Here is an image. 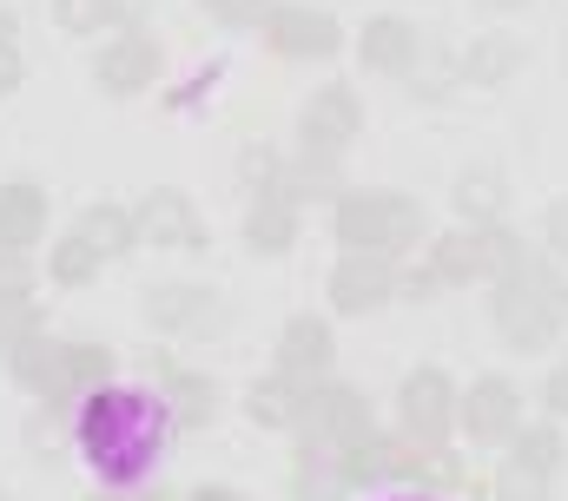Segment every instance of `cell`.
I'll return each mask as SVG.
<instances>
[{
	"instance_id": "cell-1",
	"label": "cell",
	"mask_w": 568,
	"mask_h": 501,
	"mask_svg": "<svg viewBox=\"0 0 568 501\" xmlns=\"http://www.w3.org/2000/svg\"><path fill=\"white\" fill-rule=\"evenodd\" d=\"M73 436H80V456H87L113 489H126V482H140L145 469L159 462V449H165V409H159V396L106 389V382H100V389L87 396Z\"/></svg>"
},
{
	"instance_id": "cell-2",
	"label": "cell",
	"mask_w": 568,
	"mask_h": 501,
	"mask_svg": "<svg viewBox=\"0 0 568 501\" xmlns=\"http://www.w3.org/2000/svg\"><path fill=\"white\" fill-rule=\"evenodd\" d=\"M496 330L516 344V350H542L556 330L568 324V277L562 270H549L542 257H529L516 277H503L496 284Z\"/></svg>"
},
{
	"instance_id": "cell-3",
	"label": "cell",
	"mask_w": 568,
	"mask_h": 501,
	"mask_svg": "<svg viewBox=\"0 0 568 501\" xmlns=\"http://www.w3.org/2000/svg\"><path fill=\"white\" fill-rule=\"evenodd\" d=\"M331 238L351 250H404L424 238V212L417 198L404 192H337V212H331Z\"/></svg>"
},
{
	"instance_id": "cell-4",
	"label": "cell",
	"mask_w": 568,
	"mask_h": 501,
	"mask_svg": "<svg viewBox=\"0 0 568 501\" xmlns=\"http://www.w3.org/2000/svg\"><path fill=\"white\" fill-rule=\"evenodd\" d=\"M344 462H351V482L357 489H377V482H456V462L449 456H417V449H404V442H384V436H364L357 449H344Z\"/></svg>"
},
{
	"instance_id": "cell-5",
	"label": "cell",
	"mask_w": 568,
	"mask_h": 501,
	"mask_svg": "<svg viewBox=\"0 0 568 501\" xmlns=\"http://www.w3.org/2000/svg\"><path fill=\"white\" fill-rule=\"evenodd\" d=\"M152 324L165 330V337H225V324H232V304L219 297V290H205V284H159L152 290Z\"/></svg>"
},
{
	"instance_id": "cell-6",
	"label": "cell",
	"mask_w": 568,
	"mask_h": 501,
	"mask_svg": "<svg viewBox=\"0 0 568 501\" xmlns=\"http://www.w3.org/2000/svg\"><path fill=\"white\" fill-rule=\"evenodd\" d=\"M357 125H364V106H357V93H351V86H317V93L304 100L297 145H304L311 159H337V152L357 139Z\"/></svg>"
},
{
	"instance_id": "cell-7",
	"label": "cell",
	"mask_w": 568,
	"mask_h": 501,
	"mask_svg": "<svg viewBox=\"0 0 568 501\" xmlns=\"http://www.w3.org/2000/svg\"><path fill=\"white\" fill-rule=\"evenodd\" d=\"M297 436H304L311 449H357V442L371 436V409H364L357 389H311Z\"/></svg>"
},
{
	"instance_id": "cell-8",
	"label": "cell",
	"mask_w": 568,
	"mask_h": 501,
	"mask_svg": "<svg viewBox=\"0 0 568 501\" xmlns=\"http://www.w3.org/2000/svg\"><path fill=\"white\" fill-rule=\"evenodd\" d=\"M397 409H404V429H410L417 442L443 449V436H449V422H456V389H449L443 370H410L404 389H397Z\"/></svg>"
},
{
	"instance_id": "cell-9",
	"label": "cell",
	"mask_w": 568,
	"mask_h": 501,
	"mask_svg": "<svg viewBox=\"0 0 568 501\" xmlns=\"http://www.w3.org/2000/svg\"><path fill=\"white\" fill-rule=\"evenodd\" d=\"M397 290H404V277H397V264L377 257V250H351V257L331 270V304H337V310H377V304H390Z\"/></svg>"
},
{
	"instance_id": "cell-10",
	"label": "cell",
	"mask_w": 568,
	"mask_h": 501,
	"mask_svg": "<svg viewBox=\"0 0 568 501\" xmlns=\"http://www.w3.org/2000/svg\"><path fill=\"white\" fill-rule=\"evenodd\" d=\"M456 422L476 436V442H503L523 429V396L509 376H483L469 396H456Z\"/></svg>"
},
{
	"instance_id": "cell-11",
	"label": "cell",
	"mask_w": 568,
	"mask_h": 501,
	"mask_svg": "<svg viewBox=\"0 0 568 501\" xmlns=\"http://www.w3.org/2000/svg\"><path fill=\"white\" fill-rule=\"evenodd\" d=\"M265 47L284 53V60H324V53H337V20L331 13H317V7H278L272 20H265Z\"/></svg>"
},
{
	"instance_id": "cell-12",
	"label": "cell",
	"mask_w": 568,
	"mask_h": 501,
	"mask_svg": "<svg viewBox=\"0 0 568 501\" xmlns=\"http://www.w3.org/2000/svg\"><path fill=\"white\" fill-rule=\"evenodd\" d=\"M140 238H159V245H179V250H205V225H199V212H192L185 192L159 185V192H145V205H140Z\"/></svg>"
},
{
	"instance_id": "cell-13",
	"label": "cell",
	"mask_w": 568,
	"mask_h": 501,
	"mask_svg": "<svg viewBox=\"0 0 568 501\" xmlns=\"http://www.w3.org/2000/svg\"><path fill=\"white\" fill-rule=\"evenodd\" d=\"M357 60H364L371 73L410 80V73H417V27L397 20V13H377V20L364 27V40H357Z\"/></svg>"
},
{
	"instance_id": "cell-14",
	"label": "cell",
	"mask_w": 568,
	"mask_h": 501,
	"mask_svg": "<svg viewBox=\"0 0 568 501\" xmlns=\"http://www.w3.org/2000/svg\"><path fill=\"white\" fill-rule=\"evenodd\" d=\"M159 80V40L152 33H126L100 53V86L106 93H145Z\"/></svg>"
},
{
	"instance_id": "cell-15",
	"label": "cell",
	"mask_w": 568,
	"mask_h": 501,
	"mask_svg": "<svg viewBox=\"0 0 568 501\" xmlns=\"http://www.w3.org/2000/svg\"><path fill=\"white\" fill-rule=\"evenodd\" d=\"M7 364H13V382H20V389H33V396H47V402H67V344H53V337L33 330Z\"/></svg>"
},
{
	"instance_id": "cell-16",
	"label": "cell",
	"mask_w": 568,
	"mask_h": 501,
	"mask_svg": "<svg viewBox=\"0 0 568 501\" xmlns=\"http://www.w3.org/2000/svg\"><path fill=\"white\" fill-rule=\"evenodd\" d=\"M351 489H357V482H351L344 449H311V442H304V456L291 462V501H344Z\"/></svg>"
},
{
	"instance_id": "cell-17",
	"label": "cell",
	"mask_w": 568,
	"mask_h": 501,
	"mask_svg": "<svg viewBox=\"0 0 568 501\" xmlns=\"http://www.w3.org/2000/svg\"><path fill=\"white\" fill-rule=\"evenodd\" d=\"M47 232V192L40 185H0V245L27 250Z\"/></svg>"
},
{
	"instance_id": "cell-18",
	"label": "cell",
	"mask_w": 568,
	"mask_h": 501,
	"mask_svg": "<svg viewBox=\"0 0 568 501\" xmlns=\"http://www.w3.org/2000/svg\"><path fill=\"white\" fill-rule=\"evenodd\" d=\"M324 364H331V330H324V317H297L278 337V370L297 376V382H311Z\"/></svg>"
},
{
	"instance_id": "cell-19",
	"label": "cell",
	"mask_w": 568,
	"mask_h": 501,
	"mask_svg": "<svg viewBox=\"0 0 568 501\" xmlns=\"http://www.w3.org/2000/svg\"><path fill=\"white\" fill-rule=\"evenodd\" d=\"M245 245L258 250V257H284V250L297 245V205L258 192V205H252V218H245Z\"/></svg>"
},
{
	"instance_id": "cell-20",
	"label": "cell",
	"mask_w": 568,
	"mask_h": 501,
	"mask_svg": "<svg viewBox=\"0 0 568 501\" xmlns=\"http://www.w3.org/2000/svg\"><path fill=\"white\" fill-rule=\"evenodd\" d=\"M304 402H311V389H304L297 376H284V370L265 376V382L245 396V409H252L265 429H297V422H304Z\"/></svg>"
},
{
	"instance_id": "cell-21",
	"label": "cell",
	"mask_w": 568,
	"mask_h": 501,
	"mask_svg": "<svg viewBox=\"0 0 568 501\" xmlns=\"http://www.w3.org/2000/svg\"><path fill=\"white\" fill-rule=\"evenodd\" d=\"M152 0H53V20L67 33H100V27H126L140 20Z\"/></svg>"
},
{
	"instance_id": "cell-22",
	"label": "cell",
	"mask_w": 568,
	"mask_h": 501,
	"mask_svg": "<svg viewBox=\"0 0 568 501\" xmlns=\"http://www.w3.org/2000/svg\"><path fill=\"white\" fill-rule=\"evenodd\" d=\"M272 198L284 205H297V198H337V159H297V165H278V178H272Z\"/></svg>"
},
{
	"instance_id": "cell-23",
	"label": "cell",
	"mask_w": 568,
	"mask_h": 501,
	"mask_svg": "<svg viewBox=\"0 0 568 501\" xmlns=\"http://www.w3.org/2000/svg\"><path fill=\"white\" fill-rule=\"evenodd\" d=\"M509 73H523V40L516 33H489L463 53V80H476V86H496Z\"/></svg>"
},
{
	"instance_id": "cell-24",
	"label": "cell",
	"mask_w": 568,
	"mask_h": 501,
	"mask_svg": "<svg viewBox=\"0 0 568 501\" xmlns=\"http://www.w3.org/2000/svg\"><path fill=\"white\" fill-rule=\"evenodd\" d=\"M503 205H509V185H503V172H489V165H469V172L456 178V212H463V218H476V225H496V218H503Z\"/></svg>"
},
{
	"instance_id": "cell-25",
	"label": "cell",
	"mask_w": 568,
	"mask_h": 501,
	"mask_svg": "<svg viewBox=\"0 0 568 501\" xmlns=\"http://www.w3.org/2000/svg\"><path fill=\"white\" fill-rule=\"evenodd\" d=\"M73 238H87L100 257H120V250L140 238V218H126L120 205H87V212H80V225H73Z\"/></svg>"
},
{
	"instance_id": "cell-26",
	"label": "cell",
	"mask_w": 568,
	"mask_h": 501,
	"mask_svg": "<svg viewBox=\"0 0 568 501\" xmlns=\"http://www.w3.org/2000/svg\"><path fill=\"white\" fill-rule=\"evenodd\" d=\"M476 264H483V277H516L523 264H529V250H523V238L516 232H503V225H489V232H476Z\"/></svg>"
},
{
	"instance_id": "cell-27",
	"label": "cell",
	"mask_w": 568,
	"mask_h": 501,
	"mask_svg": "<svg viewBox=\"0 0 568 501\" xmlns=\"http://www.w3.org/2000/svg\"><path fill=\"white\" fill-rule=\"evenodd\" d=\"M159 376H165V396L179 402V416H185V422H205V416L219 409V396H212V382H205V376L179 370V364H159Z\"/></svg>"
},
{
	"instance_id": "cell-28",
	"label": "cell",
	"mask_w": 568,
	"mask_h": 501,
	"mask_svg": "<svg viewBox=\"0 0 568 501\" xmlns=\"http://www.w3.org/2000/svg\"><path fill=\"white\" fill-rule=\"evenodd\" d=\"M549 489H556V476L536 469V462H523V456H509L496 469V501H549Z\"/></svg>"
},
{
	"instance_id": "cell-29",
	"label": "cell",
	"mask_w": 568,
	"mask_h": 501,
	"mask_svg": "<svg viewBox=\"0 0 568 501\" xmlns=\"http://www.w3.org/2000/svg\"><path fill=\"white\" fill-rule=\"evenodd\" d=\"M469 277H483V264H476V238H443V245L429 250V277L424 284H469Z\"/></svg>"
},
{
	"instance_id": "cell-30",
	"label": "cell",
	"mask_w": 568,
	"mask_h": 501,
	"mask_svg": "<svg viewBox=\"0 0 568 501\" xmlns=\"http://www.w3.org/2000/svg\"><path fill=\"white\" fill-rule=\"evenodd\" d=\"M113 370V350H100V344H67V396L73 389H100Z\"/></svg>"
},
{
	"instance_id": "cell-31",
	"label": "cell",
	"mask_w": 568,
	"mask_h": 501,
	"mask_svg": "<svg viewBox=\"0 0 568 501\" xmlns=\"http://www.w3.org/2000/svg\"><path fill=\"white\" fill-rule=\"evenodd\" d=\"M93 270H100V250L87 245V238H60V250H53V277L60 284H93Z\"/></svg>"
},
{
	"instance_id": "cell-32",
	"label": "cell",
	"mask_w": 568,
	"mask_h": 501,
	"mask_svg": "<svg viewBox=\"0 0 568 501\" xmlns=\"http://www.w3.org/2000/svg\"><path fill=\"white\" fill-rule=\"evenodd\" d=\"M516 456L556 476V469H562V436H556L549 422H542V429H516Z\"/></svg>"
},
{
	"instance_id": "cell-33",
	"label": "cell",
	"mask_w": 568,
	"mask_h": 501,
	"mask_svg": "<svg viewBox=\"0 0 568 501\" xmlns=\"http://www.w3.org/2000/svg\"><path fill=\"white\" fill-rule=\"evenodd\" d=\"M40 330V310H33V297H20V304H0V357H13L27 337Z\"/></svg>"
},
{
	"instance_id": "cell-34",
	"label": "cell",
	"mask_w": 568,
	"mask_h": 501,
	"mask_svg": "<svg viewBox=\"0 0 568 501\" xmlns=\"http://www.w3.org/2000/svg\"><path fill=\"white\" fill-rule=\"evenodd\" d=\"M20 297H33L27 250H7V245H0V304H20Z\"/></svg>"
},
{
	"instance_id": "cell-35",
	"label": "cell",
	"mask_w": 568,
	"mask_h": 501,
	"mask_svg": "<svg viewBox=\"0 0 568 501\" xmlns=\"http://www.w3.org/2000/svg\"><path fill=\"white\" fill-rule=\"evenodd\" d=\"M205 13L225 27H258V20H272V0H205Z\"/></svg>"
},
{
	"instance_id": "cell-36",
	"label": "cell",
	"mask_w": 568,
	"mask_h": 501,
	"mask_svg": "<svg viewBox=\"0 0 568 501\" xmlns=\"http://www.w3.org/2000/svg\"><path fill=\"white\" fill-rule=\"evenodd\" d=\"M542 238H549V250H562L568 257V198H556V205L542 212Z\"/></svg>"
},
{
	"instance_id": "cell-37",
	"label": "cell",
	"mask_w": 568,
	"mask_h": 501,
	"mask_svg": "<svg viewBox=\"0 0 568 501\" xmlns=\"http://www.w3.org/2000/svg\"><path fill=\"white\" fill-rule=\"evenodd\" d=\"M245 178H252V185H265V192H272V178H278V159H272V152H265V145H252V152H245Z\"/></svg>"
},
{
	"instance_id": "cell-38",
	"label": "cell",
	"mask_w": 568,
	"mask_h": 501,
	"mask_svg": "<svg viewBox=\"0 0 568 501\" xmlns=\"http://www.w3.org/2000/svg\"><path fill=\"white\" fill-rule=\"evenodd\" d=\"M20 73H27V60H20V47L0 33V93H13V86H20Z\"/></svg>"
},
{
	"instance_id": "cell-39",
	"label": "cell",
	"mask_w": 568,
	"mask_h": 501,
	"mask_svg": "<svg viewBox=\"0 0 568 501\" xmlns=\"http://www.w3.org/2000/svg\"><path fill=\"white\" fill-rule=\"evenodd\" d=\"M542 402H549V416H568V357H562V370H549V382H542Z\"/></svg>"
},
{
	"instance_id": "cell-40",
	"label": "cell",
	"mask_w": 568,
	"mask_h": 501,
	"mask_svg": "<svg viewBox=\"0 0 568 501\" xmlns=\"http://www.w3.org/2000/svg\"><path fill=\"white\" fill-rule=\"evenodd\" d=\"M476 7H489V13H509V7H529V0H476Z\"/></svg>"
},
{
	"instance_id": "cell-41",
	"label": "cell",
	"mask_w": 568,
	"mask_h": 501,
	"mask_svg": "<svg viewBox=\"0 0 568 501\" xmlns=\"http://www.w3.org/2000/svg\"><path fill=\"white\" fill-rule=\"evenodd\" d=\"M192 501H239V495H232V489H199Z\"/></svg>"
},
{
	"instance_id": "cell-42",
	"label": "cell",
	"mask_w": 568,
	"mask_h": 501,
	"mask_svg": "<svg viewBox=\"0 0 568 501\" xmlns=\"http://www.w3.org/2000/svg\"><path fill=\"white\" fill-rule=\"evenodd\" d=\"M100 501H165V495H100Z\"/></svg>"
},
{
	"instance_id": "cell-43",
	"label": "cell",
	"mask_w": 568,
	"mask_h": 501,
	"mask_svg": "<svg viewBox=\"0 0 568 501\" xmlns=\"http://www.w3.org/2000/svg\"><path fill=\"white\" fill-rule=\"evenodd\" d=\"M0 501H7V489H0Z\"/></svg>"
}]
</instances>
